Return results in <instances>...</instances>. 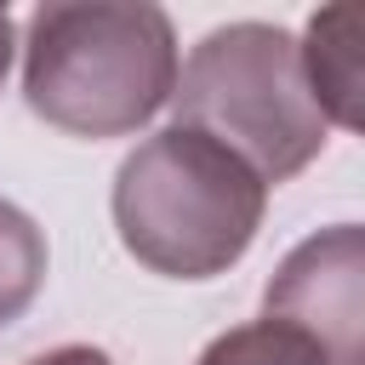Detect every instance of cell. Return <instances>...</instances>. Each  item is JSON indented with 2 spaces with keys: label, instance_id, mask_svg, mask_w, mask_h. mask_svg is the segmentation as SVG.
<instances>
[{
  "label": "cell",
  "instance_id": "obj_5",
  "mask_svg": "<svg viewBox=\"0 0 365 365\" xmlns=\"http://www.w3.org/2000/svg\"><path fill=\"white\" fill-rule=\"evenodd\" d=\"M297 57H302V80L325 114V125H342V131H359V97H365V46H359V11L354 6H325L308 17L302 40H297Z\"/></svg>",
  "mask_w": 365,
  "mask_h": 365
},
{
  "label": "cell",
  "instance_id": "obj_8",
  "mask_svg": "<svg viewBox=\"0 0 365 365\" xmlns=\"http://www.w3.org/2000/svg\"><path fill=\"white\" fill-rule=\"evenodd\" d=\"M29 365H114V359L103 348H91V342H63V348H51V354H40Z\"/></svg>",
  "mask_w": 365,
  "mask_h": 365
},
{
  "label": "cell",
  "instance_id": "obj_6",
  "mask_svg": "<svg viewBox=\"0 0 365 365\" xmlns=\"http://www.w3.org/2000/svg\"><path fill=\"white\" fill-rule=\"evenodd\" d=\"M40 285H46V234L23 205L0 200V331L29 314Z\"/></svg>",
  "mask_w": 365,
  "mask_h": 365
},
{
  "label": "cell",
  "instance_id": "obj_4",
  "mask_svg": "<svg viewBox=\"0 0 365 365\" xmlns=\"http://www.w3.org/2000/svg\"><path fill=\"white\" fill-rule=\"evenodd\" d=\"M262 319L302 331L331 365H365V234L331 222L285 251L262 285Z\"/></svg>",
  "mask_w": 365,
  "mask_h": 365
},
{
  "label": "cell",
  "instance_id": "obj_7",
  "mask_svg": "<svg viewBox=\"0 0 365 365\" xmlns=\"http://www.w3.org/2000/svg\"><path fill=\"white\" fill-rule=\"evenodd\" d=\"M194 365H331V359L302 331H291L279 319H251V325H234V331L211 336Z\"/></svg>",
  "mask_w": 365,
  "mask_h": 365
},
{
  "label": "cell",
  "instance_id": "obj_9",
  "mask_svg": "<svg viewBox=\"0 0 365 365\" xmlns=\"http://www.w3.org/2000/svg\"><path fill=\"white\" fill-rule=\"evenodd\" d=\"M11 51H17V29H11V11L0 6V86H6V68H11Z\"/></svg>",
  "mask_w": 365,
  "mask_h": 365
},
{
  "label": "cell",
  "instance_id": "obj_3",
  "mask_svg": "<svg viewBox=\"0 0 365 365\" xmlns=\"http://www.w3.org/2000/svg\"><path fill=\"white\" fill-rule=\"evenodd\" d=\"M171 114L177 125L240 154L268 188L314 165L331 131L302 80L297 40L274 23L211 29L171 86Z\"/></svg>",
  "mask_w": 365,
  "mask_h": 365
},
{
  "label": "cell",
  "instance_id": "obj_1",
  "mask_svg": "<svg viewBox=\"0 0 365 365\" xmlns=\"http://www.w3.org/2000/svg\"><path fill=\"white\" fill-rule=\"evenodd\" d=\"M177 86V29L148 0H46L23 34V103L68 137H131Z\"/></svg>",
  "mask_w": 365,
  "mask_h": 365
},
{
  "label": "cell",
  "instance_id": "obj_2",
  "mask_svg": "<svg viewBox=\"0 0 365 365\" xmlns=\"http://www.w3.org/2000/svg\"><path fill=\"white\" fill-rule=\"evenodd\" d=\"M114 228L120 245L165 279L228 274L268 211V182L222 143L165 125L143 137L114 171Z\"/></svg>",
  "mask_w": 365,
  "mask_h": 365
}]
</instances>
